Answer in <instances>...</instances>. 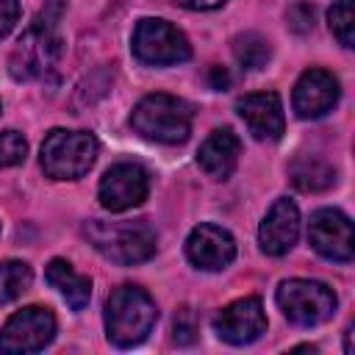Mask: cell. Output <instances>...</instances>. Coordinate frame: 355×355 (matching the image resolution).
Returning a JSON list of instances; mask_svg holds the SVG:
<instances>
[{
    "label": "cell",
    "instance_id": "cell-1",
    "mask_svg": "<svg viewBox=\"0 0 355 355\" xmlns=\"http://www.w3.org/2000/svg\"><path fill=\"white\" fill-rule=\"evenodd\" d=\"M58 19H61V0H50L31 22V28L19 36L8 61V69L17 80H44L47 75L55 72L61 58Z\"/></svg>",
    "mask_w": 355,
    "mask_h": 355
},
{
    "label": "cell",
    "instance_id": "cell-2",
    "mask_svg": "<svg viewBox=\"0 0 355 355\" xmlns=\"http://www.w3.org/2000/svg\"><path fill=\"white\" fill-rule=\"evenodd\" d=\"M158 319L153 297L139 286H119L105 302V336L111 344L128 349L141 344Z\"/></svg>",
    "mask_w": 355,
    "mask_h": 355
},
{
    "label": "cell",
    "instance_id": "cell-3",
    "mask_svg": "<svg viewBox=\"0 0 355 355\" xmlns=\"http://www.w3.org/2000/svg\"><path fill=\"white\" fill-rule=\"evenodd\" d=\"M130 128L158 144H180L191 133V105L175 94H147L130 114Z\"/></svg>",
    "mask_w": 355,
    "mask_h": 355
},
{
    "label": "cell",
    "instance_id": "cell-4",
    "mask_svg": "<svg viewBox=\"0 0 355 355\" xmlns=\"http://www.w3.org/2000/svg\"><path fill=\"white\" fill-rule=\"evenodd\" d=\"M86 236L92 247L114 263L130 266L141 263L155 255V230L144 219H125V222H103L92 219L86 225Z\"/></svg>",
    "mask_w": 355,
    "mask_h": 355
},
{
    "label": "cell",
    "instance_id": "cell-5",
    "mask_svg": "<svg viewBox=\"0 0 355 355\" xmlns=\"http://www.w3.org/2000/svg\"><path fill=\"white\" fill-rule=\"evenodd\" d=\"M97 150L92 133L55 128L42 141V169L53 180H78L92 169Z\"/></svg>",
    "mask_w": 355,
    "mask_h": 355
},
{
    "label": "cell",
    "instance_id": "cell-6",
    "mask_svg": "<svg viewBox=\"0 0 355 355\" xmlns=\"http://www.w3.org/2000/svg\"><path fill=\"white\" fill-rule=\"evenodd\" d=\"M133 55L147 64V67H169V64H183L191 58V44L166 19H139L133 31Z\"/></svg>",
    "mask_w": 355,
    "mask_h": 355
},
{
    "label": "cell",
    "instance_id": "cell-7",
    "mask_svg": "<svg viewBox=\"0 0 355 355\" xmlns=\"http://www.w3.org/2000/svg\"><path fill=\"white\" fill-rule=\"evenodd\" d=\"M277 305L291 324L313 327L333 316L336 294L330 286L319 280H286L277 288Z\"/></svg>",
    "mask_w": 355,
    "mask_h": 355
},
{
    "label": "cell",
    "instance_id": "cell-8",
    "mask_svg": "<svg viewBox=\"0 0 355 355\" xmlns=\"http://www.w3.org/2000/svg\"><path fill=\"white\" fill-rule=\"evenodd\" d=\"M55 336V316L47 308L28 305L17 311L0 330V352H39Z\"/></svg>",
    "mask_w": 355,
    "mask_h": 355
},
{
    "label": "cell",
    "instance_id": "cell-9",
    "mask_svg": "<svg viewBox=\"0 0 355 355\" xmlns=\"http://www.w3.org/2000/svg\"><path fill=\"white\" fill-rule=\"evenodd\" d=\"M147 191H150L147 172L139 164L122 161V164H114L103 175L100 189H97V197H100V205L105 211L122 214V211H128L133 205H141L147 200Z\"/></svg>",
    "mask_w": 355,
    "mask_h": 355
},
{
    "label": "cell",
    "instance_id": "cell-10",
    "mask_svg": "<svg viewBox=\"0 0 355 355\" xmlns=\"http://www.w3.org/2000/svg\"><path fill=\"white\" fill-rule=\"evenodd\" d=\"M308 241L327 261L349 263L352 255H355V247H352V222L338 208H322V211H316L311 216Z\"/></svg>",
    "mask_w": 355,
    "mask_h": 355
},
{
    "label": "cell",
    "instance_id": "cell-11",
    "mask_svg": "<svg viewBox=\"0 0 355 355\" xmlns=\"http://www.w3.org/2000/svg\"><path fill=\"white\" fill-rule=\"evenodd\" d=\"M214 330L227 344H250L266 333V313L258 297H241L214 316Z\"/></svg>",
    "mask_w": 355,
    "mask_h": 355
},
{
    "label": "cell",
    "instance_id": "cell-12",
    "mask_svg": "<svg viewBox=\"0 0 355 355\" xmlns=\"http://www.w3.org/2000/svg\"><path fill=\"white\" fill-rule=\"evenodd\" d=\"M186 255L197 269L219 272L236 258V241L233 236L211 222L197 225L186 239Z\"/></svg>",
    "mask_w": 355,
    "mask_h": 355
},
{
    "label": "cell",
    "instance_id": "cell-13",
    "mask_svg": "<svg viewBox=\"0 0 355 355\" xmlns=\"http://www.w3.org/2000/svg\"><path fill=\"white\" fill-rule=\"evenodd\" d=\"M338 100V80L327 69H305L294 86V111L300 119L324 116Z\"/></svg>",
    "mask_w": 355,
    "mask_h": 355
},
{
    "label": "cell",
    "instance_id": "cell-14",
    "mask_svg": "<svg viewBox=\"0 0 355 355\" xmlns=\"http://www.w3.org/2000/svg\"><path fill=\"white\" fill-rule=\"evenodd\" d=\"M239 116L244 119V125L250 128V133L261 141H277L286 130V119H283V105L280 97L275 92H255V94H244L236 103Z\"/></svg>",
    "mask_w": 355,
    "mask_h": 355
},
{
    "label": "cell",
    "instance_id": "cell-15",
    "mask_svg": "<svg viewBox=\"0 0 355 355\" xmlns=\"http://www.w3.org/2000/svg\"><path fill=\"white\" fill-rule=\"evenodd\" d=\"M300 236V211L288 197L275 200V205L269 208V214L263 216L261 227H258V241L261 250L266 255H286Z\"/></svg>",
    "mask_w": 355,
    "mask_h": 355
},
{
    "label": "cell",
    "instance_id": "cell-16",
    "mask_svg": "<svg viewBox=\"0 0 355 355\" xmlns=\"http://www.w3.org/2000/svg\"><path fill=\"white\" fill-rule=\"evenodd\" d=\"M239 155H241V141L239 136L230 130V128H222V130H214L202 144H200V153H197V164L200 169L214 178V180H225L233 175L236 164H239Z\"/></svg>",
    "mask_w": 355,
    "mask_h": 355
},
{
    "label": "cell",
    "instance_id": "cell-17",
    "mask_svg": "<svg viewBox=\"0 0 355 355\" xmlns=\"http://www.w3.org/2000/svg\"><path fill=\"white\" fill-rule=\"evenodd\" d=\"M44 280L67 300V305L72 311H83L89 305V297H92V280L78 275L72 269V263L61 261V258H53L47 263V272H44Z\"/></svg>",
    "mask_w": 355,
    "mask_h": 355
},
{
    "label": "cell",
    "instance_id": "cell-18",
    "mask_svg": "<svg viewBox=\"0 0 355 355\" xmlns=\"http://www.w3.org/2000/svg\"><path fill=\"white\" fill-rule=\"evenodd\" d=\"M291 183L300 191H324L336 183V169L316 155H302L291 164Z\"/></svg>",
    "mask_w": 355,
    "mask_h": 355
},
{
    "label": "cell",
    "instance_id": "cell-19",
    "mask_svg": "<svg viewBox=\"0 0 355 355\" xmlns=\"http://www.w3.org/2000/svg\"><path fill=\"white\" fill-rule=\"evenodd\" d=\"M233 55H236L241 69L255 72V69L266 67V61L272 58V47L261 33L250 31V33H241V36L233 39Z\"/></svg>",
    "mask_w": 355,
    "mask_h": 355
},
{
    "label": "cell",
    "instance_id": "cell-20",
    "mask_svg": "<svg viewBox=\"0 0 355 355\" xmlns=\"http://www.w3.org/2000/svg\"><path fill=\"white\" fill-rule=\"evenodd\" d=\"M33 280V272L22 261H3L0 263V305L17 300L22 291H28Z\"/></svg>",
    "mask_w": 355,
    "mask_h": 355
},
{
    "label": "cell",
    "instance_id": "cell-21",
    "mask_svg": "<svg viewBox=\"0 0 355 355\" xmlns=\"http://www.w3.org/2000/svg\"><path fill=\"white\" fill-rule=\"evenodd\" d=\"M327 22L333 36L338 39L341 47H352V31H355V17H352V0H338L327 11Z\"/></svg>",
    "mask_w": 355,
    "mask_h": 355
},
{
    "label": "cell",
    "instance_id": "cell-22",
    "mask_svg": "<svg viewBox=\"0 0 355 355\" xmlns=\"http://www.w3.org/2000/svg\"><path fill=\"white\" fill-rule=\"evenodd\" d=\"M28 155V141L17 130H3L0 133V169L22 164Z\"/></svg>",
    "mask_w": 355,
    "mask_h": 355
},
{
    "label": "cell",
    "instance_id": "cell-23",
    "mask_svg": "<svg viewBox=\"0 0 355 355\" xmlns=\"http://www.w3.org/2000/svg\"><path fill=\"white\" fill-rule=\"evenodd\" d=\"M172 330H175L172 336H175V341H178V344H183V347L194 344V341H197V330H200L194 311L183 305V308L175 313V319H172Z\"/></svg>",
    "mask_w": 355,
    "mask_h": 355
},
{
    "label": "cell",
    "instance_id": "cell-24",
    "mask_svg": "<svg viewBox=\"0 0 355 355\" xmlns=\"http://www.w3.org/2000/svg\"><path fill=\"white\" fill-rule=\"evenodd\" d=\"M288 28L294 33H308L313 28V8L308 3H297L288 8Z\"/></svg>",
    "mask_w": 355,
    "mask_h": 355
},
{
    "label": "cell",
    "instance_id": "cell-25",
    "mask_svg": "<svg viewBox=\"0 0 355 355\" xmlns=\"http://www.w3.org/2000/svg\"><path fill=\"white\" fill-rule=\"evenodd\" d=\"M19 19V0H0V39L17 25Z\"/></svg>",
    "mask_w": 355,
    "mask_h": 355
},
{
    "label": "cell",
    "instance_id": "cell-26",
    "mask_svg": "<svg viewBox=\"0 0 355 355\" xmlns=\"http://www.w3.org/2000/svg\"><path fill=\"white\" fill-rule=\"evenodd\" d=\"M172 3L180 8H191V11H211V8H219L225 0H172Z\"/></svg>",
    "mask_w": 355,
    "mask_h": 355
},
{
    "label": "cell",
    "instance_id": "cell-27",
    "mask_svg": "<svg viewBox=\"0 0 355 355\" xmlns=\"http://www.w3.org/2000/svg\"><path fill=\"white\" fill-rule=\"evenodd\" d=\"M227 83H230V75L222 67H211V86L214 89H225Z\"/></svg>",
    "mask_w": 355,
    "mask_h": 355
}]
</instances>
